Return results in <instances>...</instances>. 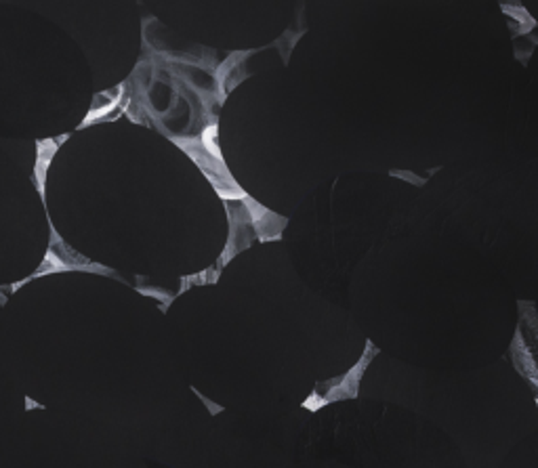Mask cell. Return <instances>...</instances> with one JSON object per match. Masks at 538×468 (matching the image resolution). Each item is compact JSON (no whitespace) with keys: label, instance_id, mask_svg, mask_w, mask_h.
I'll list each match as a JSON object with an SVG mask.
<instances>
[{"label":"cell","instance_id":"6da1fadb","mask_svg":"<svg viewBox=\"0 0 538 468\" xmlns=\"http://www.w3.org/2000/svg\"><path fill=\"white\" fill-rule=\"evenodd\" d=\"M377 353H379V349H374L372 342L368 340L366 342V351L360 358L358 364H355L347 374H343V376H336L333 380H324V383H318L314 393H311V395L303 402V408L311 410V411H318L328 403L358 397L362 376H364L368 364H371L372 358Z\"/></svg>","mask_w":538,"mask_h":468},{"label":"cell","instance_id":"7a4b0ae2","mask_svg":"<svg viewBox=\"0 0 538 468\" xmlns=\"http://www.w3.org/2000/svg\"><path fill=\"white\" fill-rule=\"evenodd\" d=\"M519 307H522V322L511 342V361L516 370L528 380V384L534 386L538 405V320L534 305L525 303V309L524 305Z\"/></svg>","mask_w":538,"mask_h":468}]
</instances>
